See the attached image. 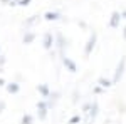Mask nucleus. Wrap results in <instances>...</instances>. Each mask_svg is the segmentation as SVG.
I'll return each instance as SVG.
<instances>
[{"label":"nucleus","instance_id":"f257e3e1","mask_svg":"<svg viewBox=\"0 0 126 124\" xmlns=\"http://www.w3.org/2000/svg\"><path fill=\"white\" fill-rule=\"evenodd\" d=\"M125 69H126V55L119 59V62H118L116 69H114V76H113V84H118L121 79H123V74H125Z\"/></svg>","mask_w":126,"mask_h":124},{"label":"nucleus","instance_id":"f03ea898","mask_svg":"<svg viewBox=\"0 0 126 124\" xmlns=\"http://www.w3.org/2000/svg\"><path fill=\"white\" fill-rule=\"evenodd\" d=\"M96 42H97V34L93 30V32L89 34L87 40H86V45H84V57H89V55L93 54V50L96 47Z\"/></svg>","mask_w":126,"mask_h":124},{"label":"nucleus","instance_id":"7ed1b4c3","mask_svg":"<svg viewBox=\"0 0 126 124\" xmlns=\"http://www.w3.org/2000/svg\"><path fill=\"white\" fill-rule=\"evenodd\" d=\"M35 107H37V116H39L40 121H46L47 119V112H49V104L46 99H42V101H37V104H35Z\"/></svg>","mask_w":126,"mask_h":124},{"label":"nucleus","instance_id":"20e7f679","mask_svg":"<svg viewBox=\"0 0 126 124\" xmlns=\"http://www.w3.org/2000/svg\"><path fill=\"white\" fill-rule=\"evenodd\" d=\"M54 45H56V35L52 32H44V35H42V47L46 50H50Z\"/></svg>","mask_w":126,"mask_h":124},{"label":"nucleus","instance_id":"39448f33","mask_svg":"<svg viewBox=\"0 0 126 124\" xmlns=\"http://www.w3.org/2000/svg\"><path fill=\"white\" fill-rule=\"evenodd\" d=\"M97 114H99V104H97V101H93V106H91V111L87 112V117H86V124H93L96 121Z\"/></svg>","mask_w":126,"mask_h":124},{"label":"nucleus","instance_id":"423d86ee","mask_svg":"<svg viewBox=\"0 0 126 124\" xmlns=\"http://www.w3.org/2000/svg\"><path fill=\"white\" fill-rule=\"evenodd\" d=\"M62 66L66 67V70L71 72V74H76V72H78V64H76L71 57H67V55L62 57Z\"/></svg>","mask_w":126,"mask_h":124},{"label":"nucleus","instance_id":"0eeeda50","mask_svg":"<svg viewBox=\"0 0 126 124\" xmlns=\"http://www.w3.org/2000/svg\"><path fill=\"white\" fill-rule=\"evenodd\" d=\"M121 19H123L121 12L114 10V12L111 14V17H109V27H111V29H118V27H119V24H121Z\"/></svg>","mask_w":126,"mask_h":124},{"label":"nucleus","instance_id":"6e6552de","mask_svg":"<svg viewBox=\"0 0 126 124\" xmlns=\"http://www.w3.org/2000/svg\"><path fill=\"white\" fill-rule=\"evenodd\" d=\"M56 45L59 47V50H61V54H62V57H64V47H67V39L64 37L61 32H59L57 35H56Z\"/></svg>","mask_w":126,"mask_h":124},{"label":"nucleus","instance_id":"1a4fd4ad","mask_svg":"<svg viewBox=\"0 0 126 124\" xmlns=\"http://www.w3.org/2000/svg\"><path fill=\"white\" fill-rule=\"evenodd\" d=\"M37 92H39L44 99H49L50 97V87H49V84H37Z\"/></svg>","mask_w":126,"mask_h":124},{"label":"nucleus","instance_id":"9d476101","mask_svg":"<svg viewBox=\"0 0 126 124\" xmlns=\"http://www.w3.org/2000/svg\"><path fill=\"white\" fill-rule=\"evenodd\" d=\"M59 19H61V14L59 12H54V10H47L44 14V20H47V22H56Z\"/></svg>","mask_w":126,"mask_h":124},{"label":"nucleus","instance_id":"9b49d317","mask_svg":"<svg viewBox=\"0 0 126 124\" xmlns=\"http://www.w3.org/2000/svg\"><path fill=\"white\" fill-rule=\"evenodd\" d=\"M34 40H35V32H32V30H27V32L24 34V37H22V44H25V45H30Z\"/></svg>","mask_w":126,"mask_h":124},{"label":"nucleus","instance_id":"f8f14e48","mask_svg":"<svg viewBox=\"0 0 126 124\" xmlns=\"http://www.w3.org/2000/svg\"><path fill=\"white\" fill-rule=\"evenodd\" d=\"M5 89H7V92H9V94H19L20 84H19V82H7Z\"/></svg>","mask_w":126,"mask_h":124},{"label":"nucleus","instance_id":"ddd939ff","mask_svg":"<svg viewBox=\"0 0 126 124\" xmlns=\"http://www.w3.org/2000/svg\"><path fill=\"white\" fill-rule=\"evenodd\" d=\"M97 86H101L103 89H108V87L113 86V81H109L108 77H99L97 79Z\"/></svg>","mask_w":126,"mask_h":124},{"label":"nucleus","instance_id":"4468645a","mask_svg":"<svg viewBox=\"0 0 126 124\" xmlns=\"http://www.w3.org/2000/svg\"><path fill=\"white\" fill-rule=\"evenodd\" d=\"M30 3V0H14L10 2V7H27Z\"/></svg>","mask_w":126,"mask_h":124},{"label":"nucleus","instance_id":"2eb2a0df","mask_svg":"<svg viewBox=\"0 0 126 124\" xmlns=\"http://www.w3.org/2000/svg\"><path fill=\"white\" fill-rule=\"evenodd\" d=\"M81 121H82V116H81V114H72L67 119V124H79Z\"/></svg>","mask_w":126,"mask_h":124},{"label":"nucleus","instance_id":"dca6fc26","mask_svg":"<svg viewBox=\"0 0 126 124\" xmlns=\"http://www.w3.org/2000/svg\"><path fill=\"white\" fill-rule=\"evenodd\" d=\"M20 124H34V116L32 114H24L20 119Z\"/></svg>","mask_w":126,"mask_h":124},{"label":"nucleus","instance_id":"f3484780","mask_svg":"<svg viewBox=\"0 0 126 124\" xmlns=\"http://www.w3.org/2000/svg\"><path fill=\"white\" fill-rule=\"evenodd\" d=\"M91 106H93V102H84V104H82V112H84V114H87V112L91 111Z\"/></svg>","mask_w":126,"mask_h":124},{"label":"nucleus","instance_id":"a211bd4d","mask_svg":"<svg viewBox=\"0 0 126 124\" xmlns=\"http://www.w3.org/2000/svg\"><path fill=\"white\" fill-rule=\"evenodd\" d=\"M93 92H94V94H101V92H103V87H101V86H96L94 89H93Z\"/></svg>","mask_w":126,"mask_h":124},{"label":"nucleus","instance_id":"6ab92c4d","mask_svg":"<svg viewBox=\"0 0 126 124\" xmlns=\"http://www.w3.org/2000/svg\"><path fill=\"white\" fill-rule=\"evenodd\" d=\"M35 20H37V15H32V17H30V19L27 20V22H25V24H27V25H30V24H34V22H35Z\"/></svg>","mask_w":126,"mask_h":124},{"label":"nucleus","instance_id":"aec40b11","mask_svg":"<svg viewBox=\"0 0 126 124\" xmlns=\"http://www.w3.org/2000/svg\"><path fill=\"white\" fill-rule=\"evenodd\" d=\"M5 107H7V104H5V101H0V114L5 111Z\"/></svg>","mask_w":126,"mask_h":124},{"label":"nucleus","instance_id":"412c9836","mask_svg":"<svg viewBox=\"0 0 126 124\" xmlns=\"http://www.w3.org/2000/svg\"><path fill=\"white\" fill-rule=\"evenodd\" d=\"M0 86H7V82H5V79H3V77H0Z\"/></svg>","mask_w":126,"mask_h":124},{"label":"nucleus","instance_id":"4be33fe9","mask_svg":"<svg viewBox=\"0 0 126 124\" xmlns=\"http://www.w3.org/2000/svg\"><path fill=\"white\" fill-rule=\"evenodd\" d=\"M3 64H5V57H3V55H0V66H3Z\"/></svg>","mask_w":126,"mask_h":124},{"label":"nucleus","instance_id":"5701e85b","mask_svg":"<svg viewBox=\"0 0 126 124\" xmlns=\"http://www.w3.org/2000/svg\"><path fill=\"white\" fill-rule=\"evenodd\" d=\"M10 2H14V0H2V3H5V5H10Z\"/></svg>","mask_w":126,"mask_h":124},{"label":"nucleus","instance_id":"b1692460","mask_svg":"<svg viewBox=\"0 0 126 124\" xmlns=\"http://www.w3.org/2000/svg\"><path fill=\"white\" fill-rule=\"evenodd\" d=\"M123 39H125V40H126V25H125V27H123Z\"/></svg>","mask_w":126,"mask_h":124},{"label":"nucleus","instance_id":"393cba45","mask_svg":"<svg viewBox=\"0 0 126 124\" xmlns=\"http://www.w3.org/2000/svg\"><path fill=\"white\" fill-rule=\"evenodd\" d=\"M121 15H123V19L126 20V10H123V12H121Z\"/></svg>","mask_w":126,"mask_h":124},{"label":"nucleus","instance_id":"a878e982","mask_svg":"<svg viewBox=\"0 0 126 124\" xmlns=\"http://www.w3.org/2000/svg\"><path fill=\"white\" fill-rule=\"evenodd\" d=\"M0 52H2V47H0ZM0 55H2V54H0Z\"/></svg>","mask_w":126,"mask_h":124}]
</instances>
